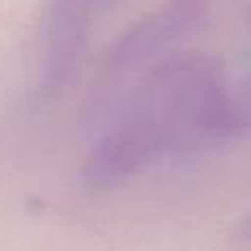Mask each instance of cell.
<instances>
[{
    "instance_id": "obj_4",
    "label": "cell",
    "mask_w": 251,
    "mask_h": 251,
    "mask_svg": "<svg viewBox=\"0 0 251 251\" xmlns=\"http://www.w3.org/2000/svg\"><path fill=\"white\" fill-rule=\"evenodd\" d=\"M234 240L240 245H251V212H247L234 227Z\"/></svg>"
},
{
    "instance_id": "obj_2",
    "label": "cell",
    "mask_w": 251,
    "mask_h": 251,
    "mask_svg": "<svg viewBox=\"0 0 251 251\" xmlns=\"http://www.w3.org/2000/svg\"><path fill=\"white\" fill-rule=\"evenodd\" d=\"M110 0H47L40 16V93L51 97L73 77L88 35Z\"/></svg>"
},
{
    "instance_id": "obj_3",
    "label": "cell",
    "mask_w": 251,
    "mask_h": 251,
    "mask_svg": "<svg viewBox=\"0 0 251 251\" xmlns=\"http://www.w3.org/2000/svg\"><path fill=\"white\" fill-rule=\"evenodd\" d=\"M207 9L209 0H163L113 40L104 66L110 73H128L154 64L203 22Z\"/></svg>"
},
{
    "instance_id": "obj_1",
    "label": "cell",
    "mask_w": 251,
    "mask_h": 251,
    "mask_svg": "<svg viewBox=\"0 0 251 251\" xmlns=\"http://www.w3.org/2000/svg\"><path fill=\"white\" fill-rule=\"evenodd\" d=\"M251 117L223 64L207 53L156 60L132 100L93 143L82 176L95 187L117 185L163 156L243 137Z\"/></svg>"
}]
</instances>
